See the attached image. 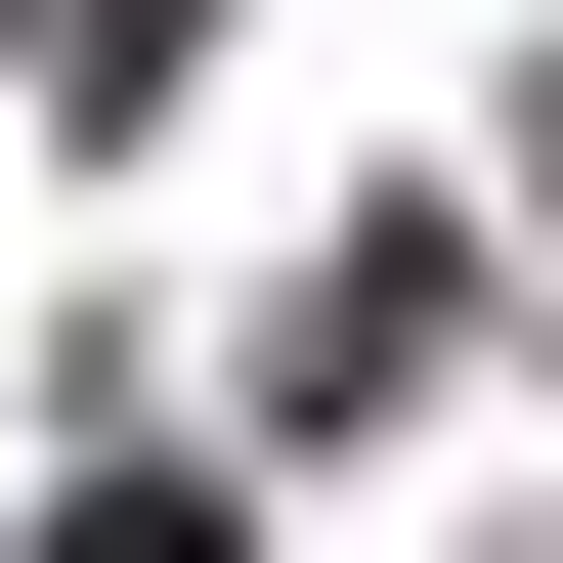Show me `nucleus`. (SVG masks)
<instances>
[{
    "label": "nucleus",
    "instance_id": "f257e3e1",
    "mask_svg": "<svg viewBox=\"0 0 563 563\" xmlns=\"http://www.w3.org/2000/svg\"><path fill=\"white\" fill-rule=\"evenodd\" d=\"M174 44H217V0H44V87H174Z\"/></svg>",
    "mask_w": 563,
    "mask_h": 563
}]
</instances>
